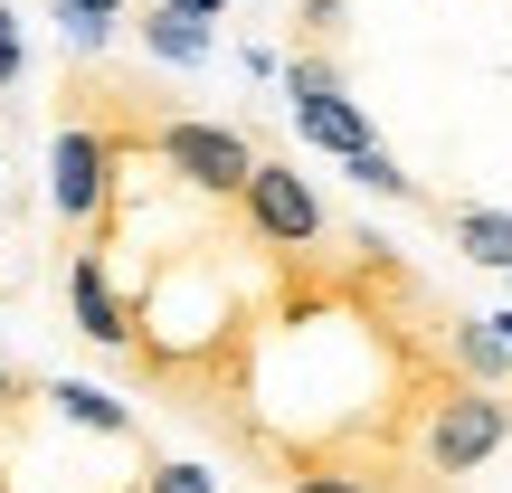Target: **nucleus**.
I'll return each mask as SVG.
<instances>
[{
    "instance_id": "f257e3e1",
    "label": "nucleus",
    "mask_w": 512,
    "mask_h": 493,
    "mask_svg": "<svg viewBox=\"0 0 512 493\" xmlns=\"http://www.w3.org/2000/svg\"><path fill=\"white\" fill-rule=\"evenodd\" d=\"M512 446V389H475V380H446L437 399L418 408V465L427 475H475Z\"/></svg>"
},
{
    "instance_id": "f03ea898",
    "label": "nucleus",
    "mask_w": 512,
    "mask_h": 493,
    "mask_svg": "<svg viewBox=\"0 0 512 493\" xmlns=\"http://www.w3.org/2000/svg\"><path fill=\"white\" fill-rule=\"evenodd\" d=\"M114 162H124V143H114L105 124H86V114H67V124H57V143H48V209H57V228H76V238H95V228H105Z\"/></svg>"
},
{
    "instance_id": "7ed1b4c3",
    "label": "nucleus",
    "mask_w": 512,
    "mask_h": 493,
    "mask_svg": "<svg viewBox=\"0 0 512 493\" xmlns=\"http://www.w3.org/2000/svg\"><path fill=\"white\" fill-rule=\"evenodd\" d=\"M285 114H294V133H304L313 152H361V143H380L370 133V114H361V95L342 86V67H332V48H294L285 57Z\"/></svg>"
},
{
    "instance_id": "20e7f679",
    "label": "nucleus",
    "mask_w": 512,
    "mask_h": 493,
    "mask_svg": "<svg viewBox=\"0 0 512 493\" xmlns=\"http://www.w3.org/2000/svg\"><path fill=\"white\" fill-rule=\"evenodd\" d=\"M152 162H162L181 190H200V200H238L256 143L238 124H209V114H171V124H152Z\"/></svg>"
},
{
    "instance_id": "39448f33",
    "label": "nucleus",
    "mask_w": 512,
    "mask_h": 493,
    "mask_svg": "<svg viewBox=\"0 0 512 493\" xmlns=\"http://www.w3.org/2000/svg\"><path fill=\"white\" fill-rule=\"evenodd\" d=\"M238 219H247L256 247H323V238H332L323 190H313L294 162H266V152H256L247 181H238Z\"/></svg>"
},
{
    "instance_id": "423d86ee",
    "label": "nucleus",
    "mask_w": 512,
    "mask_h": 493,
    "mask_svg": "<svg viewBox=\"0 0 512 493\" xmlns=\"http://www.w3.org/2000/svg\"><path fill=\"white\" fill-rule=\"evenodd\" d=\"M67 323L86 332L95 351H124V342H133L124 294H114V275H105V247H76V256H67Z\"/></svg>"
},
{
    "instance_id": "0eeeda50",
    "label": "nucleus",
    "mask_w": 512,
    "mask_h": 493,
    "mask_svg": "<svg viewBox=\"0 0 512 493\" xmlns=\"http://www.w3.org/2000/svg\"><path fill=\"white\" fill-rule=\"evenodd\" d=\"M446 219V238H456L465 266H484V275H512V209H484V200H456V209H437Z\"/></svg>"
},
{
    "instance_id": "6e6552de",
    "label": "nucleus",
    "mask_w": 512,
    "mask_h": 493,
    "mask_svg": "<svg viewBox=\"0 0 512 493\" xmlns=\"http://www.w3.org/2000/svg\"><path fill=\"white\" fill-rule=\"evenodd\" d=\"M38 399H48L67 427H86V437H143V408H124L114 389H95V380H48Z\"/></svg>"
},
{
    "instance_id": "1a4fd4ad",
    "label": "nucleus",
    "mask_w": 512,
    "mask_h": 493,
    "mask_svg": "<svg viewBox=\"0 0 512 493\" xmlns=\"http://www.w3.org/2000/svg\"><path fill=\"white\" fill-rule=\"evenodd\" d=\"M133 38H143V57H162V67H209V48H219V29H200V19H181V10H162V0L133 19Z\"/></svg>"
},
{
    "instance_id": "9d476101",
    "label": "nucleus",
    "mask_w": 512,
    "mask_h": 493,
    "mask_svg": "<svg viewBox=\"0 0 512 493\" xmlns=\"http://www.w3.org/2000/svg\"><path fill=\"white\" fill-rule=\"evenodd\" d=\"M446 351H456V370H465L475 389H512V351L494 342L484 313H446Z\"/></svg>"
},
{
    "instance_id": "9b49d317",
    "label": "nucleus",
    "mask_w": 512,
    "mask_h": 493,
    "mask_svg": "<svg viewBox=\"0 0 512 493\" xmlns=\"http://www.w3.org/2000/svg\"><path fill=\"white\" fill-rule=\"evenodd\" d=\"M342 171H351V181L370 190V200H399V209H427V190H418V181H408V171H399V152H389V143H361V152H342Z\"/></svg>"
},
{
    "instance_id": "f8f14e48",
    "label": "nucleus",
    "mask_w": 512,
    "mask_h": 493,
    "mask_svg": "<svg viewBox=\"0 0 512 493\" xmlns=\"http://www.w3.org/2000/svg\"><path fill=\"white\" fill-rule=\"evenodd\" d=\"M124 10H133V0H57V29H67L76 57H95V48L114 38V19H124Z\"/></svg>"
},
{
    "instance_id": "ddd939ff",
    "label": "nucleus",
    "mask_w": 512,
    "mask_h": 493,
    "mask_svg": "<svg viewBox=\"0 0 512 493\" xmlns=\"http://www.w3.org/2000/svg\"><path fill=\"white\" fill-rule=\"evenodd\" d=\"M351 19V0H294V29H304V48H332Z\"/></svg>"
},
{
    "instance_id": "4468645a",
    "label": "nucleus",
    "mask_w": 512,
    "mask_h": 493,
    "mask_svg": "<svg viewBox=\"0 0 512 493\" xmlns=\"http://www.w3.org/2000/svg\"><path fill=\"white\" fill-rule=\"evenodd\" d=\"M143 493H219V475L190 465V456H171V465H152V475H143Z\"/></svg>"
},
{
    "instance_id": "2eb2a0df",
    "label": "nucleus",
    "mask_w": 512,
    "mask_h": 493,
    "mask_svg": "<svg viewBox=\"0 0 512 493\" xmlns=\"http://www.w3.org/2000/svg\"><path fill=\"white\" fill-rule=\"evenodd\" d=\"M19 76H29V38H19V10L0 0V95H10Z\"/></svg>"
},
{
    "instance_id": "dca6fc26",
    "label": "nucleus",
    "mask_w": 512,
    "mask_h": 493,
    "mask_svg": "<svg viewBox=\"0 0 512 493\" xmlns=\"http://www.w3.org/2000/svg\"><path fill=\"white\" fill-rule=\"evenodd\" d=\"M285 493H370V484H361V475H332V465H294Z\"/></svg>"
},
{
    "instance_id": "f3484780",
    "label": "nucleus",
    "mask_w": 512,
    "mask_h": 493,
    "mask_svg": "<svg viewBox=\"0 0 512 493\" xmlns=\"http://www.w3.org/2000/svg\"><path fill=\"white\" fill-rule=\"evenodd\" d=\"M162 10H181V19H200V29H219V19L238 10V0H162Z\"/></svg>"
},
{
    "instance_id": "a211bd4d",
    "label": "nucleus",
    "mask_w": 512,
    "mask_h": 493,
    "mask_svg": "<svg viewBox=\"0 0 512 493\" xmlns=\"http://www.w3.org/2000/svg\"><path fill=\"white\" fill-rule=\"evenodd\" d=\"M29 399H38V389H29V380H19V370H10V361H0V418H19V408H29Z\"/></svg>"
},
{
    "instance_id": "6ab92c4d",
    "label": "nucleus",
    "mask_w": 512,
    "mask_h": 493,
    "mask_svg": "<svg viewBox=\"0 0 512 493\" xmlns=\"http://www.w3.org/2000/svg\"><path fill=\"white\" fill-rule=\"evenodd\" d=\"M484 323H494V342H503V351H512V313H484Z\"/></svg>"
}]
</instances>
